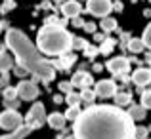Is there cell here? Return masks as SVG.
<instances>
[{
  "mask_svg": "<svg viewBox=\"0 0 151 139\" xmlns=\"http://www.w3.org/2000/svg\"><path fill=\"white\" fill-rule=\"evenodd\" d=\"M119 105H92L75 122L78 139H134V124Z\"/></svg>",
  "mask_w": 151,
  "mask_h": 139,
  "instance_id": "1",
  "label": "cell"
},
{
  "mask_svg": "<svg viewBox=\"0 0 151 139\" xmlns=\"http://www.w3.org/2000/svg\"><path fill=\"white\" fill-rule=\"evenodd\" d=\"M6 46L15 53L19 65L25 67L31 74L38 78L42 82H52L55 78V67L54 63H50L48 59L42 57V51L38 50V46H35L33 42L27 38V34L19 29H8L6 31Z\"/></svg>",
  "mask_w": 151,
  "mask_h": 139,
  "instance_id": "2",
  "label": "cell"
},
{
  "mask_svg": "<svg viewBox=\"0 0 151 139\" xmlns=\"http://www.w3.org/2000/svg\"><path fill=\"white\" fill-rule=\"evenodd\" d=\"M73 34L61 25H44L37 34V46L44 55H61L73 50Z\"/></svg>",
  "mask_w": 151,
  "mask_h": 139,
  "instance_id": "3",
  "label": "cell"
},
{
  "mask_svg": "<svg viewBox=\"0 0 151 139\" xmlns=\"http://www.w3.org/2000/svg\"><path fill=\"white\" fill-rule=\"evenodd\" d=\"M23 126V116L17 113V109H6L0 113V128L8 132H15Z\"/></svg>",
  "mask_w": 151,
  "mask_h": 139,
  "instance_id": "4",
  "label": "cell"
},
{
  "mask_svg": "<svg viewBox=\"0 0 151 139\" xmlns=\"http://www.w3.org/2000/svg\"><path fill=\"white\" fill-rule=\"evenodd\" d=\"M44 120H48V116H46V109H44V105H42L40 101H37L33 107H31V110L27 113L25 124L31 126L33 130H37V128H40V126L44 124Z\"/></svg>",
  "mask_w": 151,
  "mask_h": 139,
  "instance_id": "5",
  "label": "cell"
},
{
  "mask_svg": "<svg viewBox=\"0 0 151 139\" xmlns=\"http://www.w3.org/2000/svg\"><path fill=\"white\" fill-rule=\"evenodd\" d=\"M115 4L111 0H86V11H90L96 17H107L113 11Z\"/></svg>",
  "mask_w": 151,
  "mask_h": 139,
  "instance_id": "6",
  "label": "cell"
},
{
  "mask_svg": "<svg viewBox=\"0 0 151 139\" xmlns=\"http://www.w3.org/2000/svg\"><path fill=\"white\" fill-rule=\"evenodd\" d=\"M17 93L19 99L23 101H35L38 97V86L35 80H21L17 84Z\"/></svg>",
  "mask_w": 151,
  "mask_h": 139,
  "instance_id": "7",
  "label": "cell"
},
{
  "mask_svg": "<svg viewBox=\"0 0 151 139\" xmlns=\"http://www.w3.org/2000/svg\"><path fill=\"white\" fill-rule=\"evenodd\" d=\"M105 69L113 74H126L130 71V59L121 57V55H119V57H113L105 63Z\"/></svg>",
  "mask_w": 151,
  "mask_h": 139,
  "instance_id": "8",
  "label": "cell"
},
{
  "mask_svg": "<svg viewBox=\"0 0 151 139\" xmlns=\"http://www.w3.org/2000/svg\"><path fill=\"white\" fill-rule=\"evenodd\" d=\"M94 92H96L98 97H115L119 92H117V84H115V80H100L96 82V86H94Z\"/></svg>",
  "mask_w": 151,
  "mask_h": 139,
  "instance_id": "9",
  "label": "cell"
},
{
  "mask_svg": "<svg viewBox=\"0 0 151 139\" xmlns=\"http://www.w3.org/2000/svg\"><path fill=\"white\" fill-rule=\"evenodd\" d=\"M81 11H82V6H81V2H78V0H67L65 4H61V14H63V17L73 19V17H77V15H81Z\"/></svg>",
  "mask_w": 151,
  "mask_h": 139,
  "instance_id": "10",
  "label": "cell"
},
{
  "mask_svg": "<svg viewBox=\"0 0 151 139\" xmlns=\"http://www.w3.org/2000/svg\"><path fill=\"white\" fill-rule=\"evenodd\" d=\"M132 82L136 86H147L151 82V69H145V67H142V69H136L132 74Z\"/></svg>",
  "mask_w": 151,
  "mask_h": 139,
  "instance_id": "11",
  "label": "cell"
},
{
  "mask_svg": "<svg viewBox=\"0 0 151 139\" xmlns=\"http://www.w3.org/2000/svg\"><path fill=\"white\" fill-rule=\"evenodd\" d=\"M73 86H77V88H82V90H88L90 84H92V76H90L88 73H84V71H78V73L73 74Z\"/></svg>",
  "mask_w": 151,
  "mask_h": 139,
  "instance_id": "12",
  "label": "cell"
},
{
  "mask_svg": "<svg viewBox=\"0 0 151 139\" xmlns=\"http://www.w3.org/2000/svg\"><path fill=\"white\" fill-rule=\"evenodd\" d=\"M65 122H67V116L61 114V113L48 114V124H50V128H54V130H61L63 126H65Z\"/></svg>",
  "mask_w": 151,
  "mask_h": 139,
  "instance_id": "13",
  "label": "cell"
},
{
  "mask_svg": "<svg viewBox=\"0 0 151 139\" xmlns=\"http://www.w3.org/2000/svg\"><path fill=\"white\" fill-rule=\"evenodd\" d=\"M31 132H33V128H31V126H27V124H23L19 130H15V132L8 133V135H4V137H0V139H25Z\"/></svg>",
  "mask_w": 151,
  "mask_h": 139,
  "instance_id": "14",
  "label": "cell"
},
{
  "mask_svg": "<svg viewBox=\"0 0 151 139\" xmlns=\"http://www.w3.org/2000/svg\"><path fill=\"white\" fill-rule=\"evenodd\" d=\"M128 114H130L132 120H144L145 114H147V109H145L142 103H140V105H132V107H130V110H128Z\"/></svg>",
  "mask_w": 151,
  "mask_h": 139,
  "instance_id": "15",
  "label": "cell"
},
{
  "mask_svg": "<svg viewBox=\"0 0 151 139\" xmlns=\"http://www.w3.org/2000/svg\"><path fill=\"white\" fill-rule=\"evenodd\" d=\"M100 27H101L103 33H113V31L117 29V19L111 17V15H107V17H101Z\"/></svg>",
  "mask_w": 151,
  "mask_h": 139,
  "instance_id": "16",
  "label": "cell"
},
{
  "mask_svg": "<svg viewBox=\"0 0 151 139\" xmlns=\"http://www.w3.org/2000/svg\"><path fill=\"white\" fill-rule=\"evenodd\" d=\"M12 65H14V59H12V55H8L6 51H0V73H6V71H10Z\"/></svg>",
  "mask_w": 151,
  "mask_h": 139,
  "instance_id": "17",
  "label": "cell"
},
{
  "mask_svg": "<svg viewBox=\"0 0 151 139\" xmlns=\"http://www.w3.org/2000/svg\"><path fill=\"white\" fill-rule=\"evenodd\" d=\"M128 50L132 51V53H140V51L145 50V44L142 38H130L128 40Z\"/></svg>",
  "mask_w": 151,
  "mask_h": 139,
  "instance_id": "18",
  "label": "cell"
},
{
  "mask_svg": "<svg viewBox=\"0 0 151 139\" xmlns=\"http://www.w3.org/2000/svg\"><path fill=\"white\" fill-rule=\"evenodd\" d=\"M130 101H132V95H130L128 92H121V93L115 95V103H117L119 107H126Z\"/></svg>",
  "mask_w": 151,
  "mask_h": 139,
  "instance_id": "19",
  "label": "cell"
},
{
  "mask_svg": "<svg viewBox=\"0 0 151 139\" xmlns=\"http://www.w3.org/2000/svg\"><path fill=\"white\" fill-rule=\"evenodd\" d=\"M82 114V110H81V107H69L67 109V113H65V116H67V120H73V122H77V118Z\"/></svg>",
  "mask_w": 151,
  "mask_h": 139,
  "instance_id": "20",
  "label": "cell"
},
{
  "mask_svg": "<svg viewBox=\"0 0 151 139\" xmlns=\"http://www.w3.org/2000/svg\"><path fill=\"white\" fill-rule=\"evenodd\" d=\"M2 95H4V101H14L15 97H19L17 88H12V86H8V88L2 92Z\"/></svg>",
  "mask_w": 151,
  "mask_h": 139,
  "instance_id": "21",
  "label": "cell"
},
{
  "mask_svg": "<svg viewBox=\"0 0 151 139\" xmlns=\"http://www.w3.org/2000/svg\"><path fill=\"white\" fill-rule=\"evenodd\" d=\"M81 97H82V101H84V103L92 105L94 99H96V92H94V90H82V92H81Z\"/></svg>",
  "mask_w": 151,
  "mask_h": 139,
  "instance_id": "22",
  "label": "cell"
},
{
  "mask_svg": "<svg viewBox=\"0 0 151 139\" xmlns=\"http://www.w3.org/2000/svg\"><path fill=\"white\" fill-rule=\"evenodd\" d=\"M65 101L69 103V107H77L78 103L82 101V97H81V93H73V92H71V93H67Z\"/></svg>",
  "mask_w": 151,
  "mask_h": 139,
  "instance_id": "23",
  "label": "cell"
},
{
  "mask_svg": "<svg viewBox=\"0 0 151 139\" xmlns=\"http://www.w3.org/2000/svg\"><path fill=\"white\" fill-rule=\"evenodd\" d=\"M142 40H144L145 48H149V50H151V23H149V25L144 29V34H142Z\"/></svg>",
  "mask_w": 151,
  "mask_h": 139,
  "instance_id": "24",
  "label": "cell"
},
{
  "mask_svg": "<svg viewBox=\"0 0 151 139\" xmlns=\"http://www.w3.org/2000/svg\"><path fill=\"white\" fill-rule=\"evenodd\" d=\"M113 46H115V40H113V38H105V42H101L100 51H103V53H109V51L113 50Z\"/></svg>",
  "mask_w": 151,
  "mask_h": 139,
  "instance_id": "25",
  "label": "cell"
},
{
  "mask_svg": "<svg viewBox=\"0 0 151 139\" xmlns=\"http://www.w3.org/2000/svg\"><path fill=\"white\" fill-rule=\"evenodd\" d=\"M86 46H88V42L84 38H75L73 40V50H86Z\"/></svg>",
  "mask_w": 151,
  "mask_h": 139,
  "instance_id": "26",
  "label": "cell"
},
{
  "mask_svg": "<svg viewBox=\"0 0 151 139\" xmlns=\"http://www.w3.org/2000/svg\"><path fill=\"white\" fill-rule=\"evenodd\" d=\"M142 105L147 110H151V92H144L142 93Z\"/></svg>",
  "mask_w": 151,
  "mask_h": 139,
  "instance_id": "27",
  "label": "cell"
},
{
  "mask_svg": "<svg viewBox=\"0 0 151 139\" xmlns=\"http://www.w3.org/2000/svg\"><path fill=\"white\" fill-rule=\"evenodd\" d=\"M73 82H61V84H59V90H61V92H67V93H71L73 92Z\"/></svg>",
  "mask_w": 151,
  "mask_h": 139,
  "instance_id": "28",
  "label": "cell"
},
{
  "mask_svg": "<svg viewBox=\"0 0 151 139\" xmlns=\"http://www.w3.org/2000/svg\"><path fill=\"white\" fill-rule=\"evenodd\" d=\"M82 29H84L86 33H90V34H96V23H92V21H86V25L82 27Z\"/></svg>",
  "mask_w": 151,
  "mask_h": 139,
  "instance_id": "29",
  "label": "cell"
},
{
  "mask_svg": "<svg viewBox=\"0 0 151 139\" xmlns=\"http://www.w3.org/2000/svg\"><path fill=\"white\" fill-rule=\"evenodd\" d=\"M71 23H73V27H84V25H86V21H82V17H81V15L73 17V19H71Z\"/></svg>",
  "mask_w": 151,
  "mask_h": 139,
  "instance_id": "30",
  "label": "cell"
},
{
  "mask_svg": "<svg viewBox=\"0 0 151 139\" xmlns=\"http://www.w3.org/2000/svg\"><path fill=\"white\" fill-rule=\"evenodd\" d=\"M14 6H15L14 0H6V4L0 8V11H10V10H14Z\"/></svg>",
  "mask_w": 151,
  "mask_h": 139,
  "instance_id": "31",
  "label": "cell"
},
{
  "mask_svg": "<svg viewBox=\"0 0 151 139\" xmlns=\"http://www.w3.org/2000/svg\"><path fill=\"white\" fill-rule=\"evenodd\" d=\"M145 135H147V130H145V128H138L136 133H134V137H138V139H144Z\"/></svg>",
  "mask_w": 151,
  "mask_h": 139,
  "instance_id": "32",
  "label": "cell"
},
{
  "mask_svg": "<svg viewBox=\"0 0 151 139\" xmlns=\"http://www.w3.org/2000/svg\"><path fill=\"white\" fill-rule=\"evenodd\" d=\"M84 53L88 55V57H94V55L98 53V50L96 48H92V46H86V50H84Z\"/></svg>",
  "mask_w": 151,
  "mask_h": 139,
  "instance_id": "33",
  "label": "cell"
},
{
  "mask_svg": "<svg viewBox=\"0 0 151 139\" xmlns=\"http://www.w3.org/2000/svg\"><path fill=\"white\" fill-rule=\"evenodd\" d=\"M4 103H6L8 109H17V107H19V101H15V99H14V101H4Z\"/></svg>",
  "mask_w": 151,
  "mask_h": 139,
  "instance_id": "34",
  "label": "cell"
},
{
  "mask_svg": "<svg viewBox=\"0 0 151 139\" xmlns=\"http://www.w3.org/2000/svg\"><path fill=\"white\" fill-rule=\"evenodd\" d=\"M25 73H29V71H27L25 67H21V65H19L17 69H15V74H17V76H23V74H25Z\"/></svg>",
  "mask_w": 151,
  "mask_h": 139,
  "instance_id": "35",
  "label": "cell"
},
{
  "mask_svg": "<svg viewBox=\"0 0 151 139\" xmlns=\"http://www.w3.org/2000/svg\"><path fill=\"white\" fill-rule=\"evenodd\" d=\"M94 40H96V42H105V36H103L101 33H96V34H94Z\"/></svg>",
  "mask_w": 151,
  "mask_h": 139,
  "instance_id": "36",
  "label": "cell"
},
{
  "mask_svg": "<svg viewBox=\"0 0 151 139\" xmlns=\"http://www.w3.org/2000/svg\"><path fill=\"white\" fill-rule=\"evenodd\" d=\"M54 103H58V105H59V103H63V97H59V95H55V97H54Z\"/></svg>",
  "mask_w": 151,
  "mask_h": 139,
  "instance_id": "37",
  "label": "cell"
},
{
  "mask_svg": "<svg viewBox=\"0 0 151 139\" xmlns=\"http://www.w3.org/2000/svg\"><path fill=\"white\" fill-rule=\"evenodd\" d=\"M103 69V67L100 65V63H96V65H94V71H96V73H100V71Z\"/></svg>",
  "mask_w": 151,
  "mask_h": 139,
  "instance_id": "38",
  "label": "cell"
},
{
  "mask_svg": "<svg viewBox=\"0 0 151 139\" xmlns=\"http://www.w3.org/2000/svg\"><path fill=\"white\" fill-rule=\"evenodd\" d=\"M115 8H117V10L121 11V10H122V4H121V2H115Z\"/></svg>",
  "mask_w": 151,
  "mask_h": 139,
  "instance_id": "39",
  "label": "cell"
},
{
  "mask_svg": "<svg viewBox=\"0 0 151 139\" xmlns=\"http://www.w3.org/2000/svg\"><path fill=\"white\" fill-rule=\"evenodd\" d=\"M52 2H55V4H65L67 0H52Z\"/></svg>",
  "mask_w": 151,
  "mask_h": 139,
  "instance_id": "40",
  "label": "cell"
},
{
  "mask_svg": "<svg viewBox=\"0 0 151 139\" xmlns=\"http://www.w3.org/2000/svg\"><path fill=\"white\" fill-rule=\"evenodd\" d=\"M67 139H78V137H77V135H73V137H67Z\"/></svg>",
  "mask_w": 151,
  "mask_h": 139,
  "instance_id": "41",
  "label": "cell"
},
{
  "mask_svg": "<svg viewBox=\"0 0 151 139\" xmlns=\"http://www.w3.org/2000/svg\"><path fill=\"white\" fill-rule=\"evenodd\" d=\"M0 86H2V80H0Z\"/></svg>",
  "mask_w": 151,
  "mask_h": 139,
  "instance_id": "42",
  "label": "cell"
}]
</instances>
